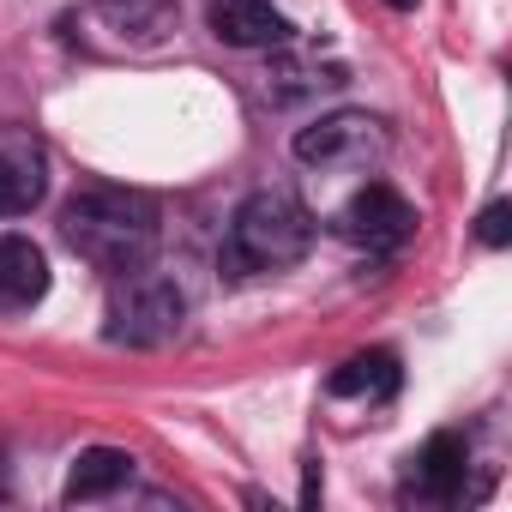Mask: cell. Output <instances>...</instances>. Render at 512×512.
<instances>
[{
    "label": "cell",
    "instance_id": "obj_4",
    "mask_svg": "<svg viewBox=\"0 0 512 512\" xmlns=\"http://www.w3.org/2000/svg\"><path fill=\"white\" fill-rule=\"evenodd\" d=\"M410 229H416V211H410V199H404L398 187H386V181L356 187V193L344 199V211H338V235H344L350 247H362V253H398V247L410 241Z\"/></svg>",
    "mask_w": 512,
    "mask_h": 512
},
{
    "label": "cell",
    "instance_id": "obj_9",
    "mask_svg": "<svg viewBox=\"0 0 512 512\" xmlns=\"http://www.w3.org/2000/svg\"><path fill=\"white\" fill-rule=\"evenodd\" d=\"M464 470H470V446H464V434L446 428V434H434V440L416 452V482H410V488H416L422 500H440V506H446V500L464 494Z\"/></svg>",
    "mask_w": 512,
    "mask_h": 512
},
{
    "label": "cell",
    "instance_id": "obj_3",
    "mask_svg": "<svg viewBox=\"0 0 512 512\" xmlns=\"http://www.w3.org/2000/svg\"><path fill=\"white\" fill-rule=\"evenodd\" d=\"M187 320V296L175 278L139 266V272H121L115 278V296H109V344H133V350H157L181 332Z\"/></svg>",
    "mask_w": 512,
    "mask_h": 512
},
{
    "label": "cell",
    "instance_id": "obj_6",
    "mask_svg": "<svg viewBox=\"0 0 512 512\" xmlns=\"http://www.w3.org/2000/svg\"><path fill=\"white\" fill-rule=\"evenodd\" d=\"M49 193V151L31 133H0V217H25Z\"/></svg>",
    "mask_w": 512,
    "mask_h": 512
},
{
    "label": "cell",
    "instance_id": "obj_8",
    "mask_svg": "<svg viewBox=\"0 0 512 512\" xmlns=\"http://www.w3.org/2000/svg\"><path fill=\"white\" fill-rule=\"evenodd\" d=\"M43 296H49V260H43V247L25 241V235H0V308L25 314Z\"/></svg>",
    "mask_w": 512,
    "mask_h": 512
},
{
    "label": "cell",
    "instance_id": "obj_11",
    "mask_svg": "<svg viewBox=\"0 0 512 512\" xmlns=\"http://www.w3.org/2000/svg\"><path fill=\"white\" fill-rule=\"evenodd\" d=\"M398 356L392 350H368V356H350L332 380H326V392L332 398H392L398 392Z\"/></svg>",
    "mask_w": 512,
    "mask_h": 512
},
{
    "label": "cell",
    "instance_id": "obj_12",
    "mask_svg": "<svg viewBox=\"0 0 512 512\" xmlns=\"http://www.w3.org/2000/svg\"><path fill=\"white\" fill-rule=\"evenodd\" d=\"M97 13L127 37H163L175 19V0H97Z\"/></svg>",
    "mask_w": 512,
    "mask_h": 512
},
{
    "label": "cell",
    "instance_id": "obj_7",
    "mask_svg": "<svg viewBox=\"0 0 512 512\" xmlns=\"http://www.w3.org/2000/svg\"><path fill=\"white\" fill-rule=\"evenodd\" d=\"M205 25L229 49H284L296 37V25L272 7V0H211Z\"/></svg>",
    "mask_w": 512,
    "mask_h": 512
},
{
    "label": "cell",
    "instance_id": "obj_13",
    "mask_svg": "<svg viewBox=\"0 0 512 512\" xmlns=\"http://www.w3.org/2000/svg\"><path fill=\"white\" fill-rule=\"evenodd\" d=\"M476 241H482V247H506V241H512V205H506V199L482 205V217H476Z\"/></svg>",
    "mask_w": 512,
    "mask_h": 512
},
{
    "label": "cell",
    "instance_id": "obj_1",
    "mask_svg": "<svg viewBox=\"0 0 512 512\" xmlns=\"http://www.w3.org/2000/svg\"><path fill=\"white\" fill-rule=\"evenodd\" d=\"M61 241L79 253L85 266L121 278L157 260V241H163V217L157 199L127 193V187H79L61 205Z\"/></svg>",
    "mask_w": 512,
    "mask_h": 512
},
{
    "label": "cell",
    "instance_id": "obj_14",
    "mask_svg": "<svg viewBox=\"0 0 512 512\" xmlns=\"http://www.w3.org/2000/svg\"><path fill=\"white\" fill-rule=\"evenodd\" d=\"M320 500V464H308V476H302V506H314Z\"/></svg>",
    "mask_w": 512,
    "mask_h": 512
},
{
    "label": "cell",
    "instance_id": "obj_10",
    "mask_svg": "<svg viewBox=\"0 0 512 512\" xmlns=\"http://www.w3.org/2000/svg\"><path fill=\"white\" fill-rule=\"evenodd\" d=\"M133 476V458L121 446H85L67 470V500H103Z\"/></svg>",
    "mask_w": 512,
    "mask_h": 512
},
{
    "label": "cell",
    "instance_id": "obj_15",
    "mask_svg": "<svg viewBox=\"0 0 512 512\" xmlns=\"http://www.w3.org/2000/svg\"><path fill=\"white\" fill-rule=\"evenodd\" d=\"M386 7H392V13H410V7H416V0H386Z\"/></svg>",
    "mask_w": 512,
    "mask_h": 512
},
{
    "label": "cell",
    "instance_id": "obj_5",
    "mask_svg": "<svg viewBox=\"0 0 512 512\" xmlns=\"http://www.w3.org/2000/svg\"><path fill=\"white\" fill-rule=\"evenodd\" d=\"M386 151V127L362 109H338V115H320L296 133V157L308 169H344V163H374Z\"/></svg>",
    "mask_w": 512,
    "mask_h": 512
},
{
    "label": "cell",
    "instance_id": "obj_2",
    "mask_svg": "<svg viewBox=\"0 0 512 512\" xmlns=\"http://www.w3.org/2000/svg\"><path fill=\"white\" fill-rule=\"evenodd\" d=\"M308 247H314V211L290 187H253L229 217L217 266L229 278H266V272H290Z\"/></svg>",
    "mask_w": 512,
    "mask_h": 512
}]
</instances>
